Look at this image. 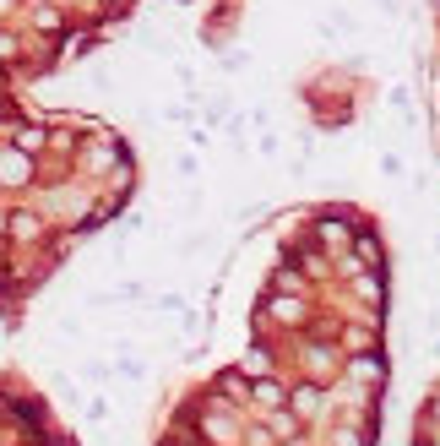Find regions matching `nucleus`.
Listing matches in <instances>:
<instances>
[{
	"label": "nucleus",
	"mask_w": 440,
	"mask_h": 446,
	"mask_svg": "<svg viewBox=\"0 0 440 446\" xmlns=\"http://www.w3.org/2000/svg\"><path fill=\"white\" fill-rule=\"evenodd\" d=\"M5 11H11V0H0V16H5Z\"/></svg>",
	"instance_id": "f257e3e1"
}]
</instances>
